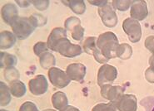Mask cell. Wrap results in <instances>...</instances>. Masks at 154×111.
<instances>
[{
  "mask_svg": "<svg viewBox=\"0 0 154 111\" xmlns=\"http://www.w3.org/2000/svg\"><path fill=\"white\" fill-rule=\"evenodd\" d=\"M1 111H8V110H1Z\"/></svg>",
  "mask_w": 154,
  "mask_h": 111,
  "instance_id": "obj_41",
  "label": "cell"
},
{
  "mask_svg": "<svg viewBox=\"0 0 154 111\" xmlns=\"http://www.w3.org/2000/svg\"><path fill=\"white\" fill-rule=\"evenodd\" d=\"M92 111H120L118 107L115 105L114 103L110 102V103H100V104H96L94 107L92 109Z\"/></svg>",
  "mask_w": 154,
  "mask_h": 111,
  "instance_id": "obj_26",
  "label": "cell"
},
{
  "mask_svg": "<svg viewBox=\"0 0 154 111\" xmlns=\"http://www.w3.org/2000/svg\"><path fill=\"white\" fill-rule=\"evenodd\" d=\"M54 51H57L65 57L74 58L80 56L83 50L81 46L78 44H72L70 42L68 37H64L58 42Z\"/></svg>",
  "mask_w": 154,
  "mask_h": 111,
  "instance_id": "obj_3",
  "label": "cell"
},
{
  "mask_svg": "<svg viewBox=\"0 0 154 111\" xmlns=\"http://www.w3.org/2000/svg\"><path fill=\"white\" fill-rule=\"evenodd\" d=\"M86 66L82 63H72L67 66L66 73L71 80L82 81L86 75Z\"/></svg>",
  "mask_w": 154,
  "mask_h": 111,
  "instance_id": "obj_11",
  "label": "cell"
},
{
  "mask_svg": "<svg viewBox=\"0 0 154 111\" xmlns=\"http://www.w3.org/2000/svg\"><path fill=\"white\" fill-rule=\"evenodd\" d=\"M29 91L36 96L42 95L48 91V80L43 75H36L34 78L29 80Z\"/></svg>",
  "mask_w": 154,
  "mask_h": 111,
  "instance_id": "obj_8",
  "label": "cell"
},
{
  "mask_svg": "<svg viewBox=\"0 0 154 111\" xmlns=\"http://www.w3.org/2000/svg\"><path fill=\"white\" fill-rule=\"evenodd\" d=\"M36 28L30 18L19 17L12 25L13 32L17 38L24 40L28 38Z\"/></svg>",
  "mask_w": 154,
  "mask_h": 111,
  "instance_id": "obj_2",
  "label": "cell"
},
{
  "mask_svg": "<svg viewBox=\"0 0 154 111\" xmlns=\"http://www.w3.org/2000/svg\"><path fill=\"white\" fill-rule=\"evenodd\" d=\"M79 25H81V21L79 18H76V17H70L64 22V28L66 31L70 32H72V29L75 27Z\"/></svg>",
  "mask_w": 154,
  "mask_h": 111,
  "instance_id": "obj_28",
  "label": "cell"
},
{
  "mask_svg": "<svg viewBox=\"0 0 154 111\" xmlns=\"http://www.w3.org/2000/svg\"><path fill=\"white\" fill-rule=\"evenodd\" d=\"M16 3L21 7H28L31 4V1H16Z\"/></svg>",
  "mask_w": 154,
  "mask_h": 111,
  "instance_id": "obj_37",
  "label": "cell"
},
{
  "mask_svg": "<svg viewBox=\"0 0 154 111\" xmlns=\"http://www.w3.org/2000/svg\"><path fill=\"white\" fill-rule=\"evenodd\" d=\"M64 37H68L67 31L66 29L63 28H55L52 30V32L48 37V47L52 51H54V48L56 47L58 42Z\"/></svg>",
  "mask_w": 154,
  "mask_h": 111,
  "instance_id": "obj_14",
  "label": "cell"
},
{
  "mask_svg": "<svg viewBox=\"0 0 154 111\" xmlns=\"http://www.w3.org/2000/svg\"><path fill=\"white\" fill-rule=\"evenodd\" d=\"M63 4H66L71 8V10L76 14H83L86 11V5L83 0H68V1H63Z\"/></svg>",
  "mask_w": 154,
  "mask_h": 111,
  "instance_id": "obj_17",
  "label": "cell"
},
{
  "mask_svg": "<svg viewBox=\"0 0 154 111\" xmlns=\"http://www.w3.org/2000/svg\"><path fill=\"white\" fill-rule=\"evenodd\" d=\"M61 111H80L78 108L72 106V105H68L67 107L65 108L64 110H63Z\"/></svg>",
  "mask_w": 154,
  "mask_h": 111,
  "instance_id": "obj_38",
  "label": "cell"
},
{
  "mask_svg": "<svg viewBox=\"0 0 154 111\" xmlns=\"http://www.w3.org/2000/svg\"><path fill=\"white\" fill-rule=\"evenodd\" d=\"M97 12L104 26L108 28H114L118 24V16L112 4L108 3L103 7H98Z\"/></svg>",
  "mask_w": 154,
  "mask_h": 111,
  "instance_id": "obj_7",
  "label": "cell"
},
{
  "mask_svg": "<svg viewBox=\"0 0 154 111\" xmlns=\"http://www.w3.org/2000/svg\"><path fill=\"white\" fill-rule=\"evenodd\" d=\"M145 77L148 82L154 83V70L149 67L145 72Z\"/></svg>",
  "mask_w": 154,
  "mask_h": 111,
  "instance_id": "obj_35",
  "label": "cell"
},
{
  "mask_svg": "<svg viewBox=\"0 0 154 111\" xmlns=\"http://www.w3.org/2000/svg\"><path fill=\"white\" fill-rule=\"evenodd\" d=\"M149 65H150L151 68L154 70V54L152 55V57L149 59Z\"/></svg>",
  "mask_w": 154,
  "mask_h": 111,
  "instance_id": "obj_39",
  "label": "cell"
},
{
  "mask_svg": "<svg viewBox=\"0 0 154 111\" xmlns=\"http://www.w3.org/2000/svg\"><path fill=\"white\" fill-rule=\"evenodd\" d=\"M133 55V49L131 46H129L127 43L119 44L117 50V57H119L122 60H128L131 58Z\"/></svg>",
  "mask_w": 154,
  "mask_h": 111,
  "instance_id": "obj_23",
  "label": "cell"
},
{
  "mask_svg": "<svg viewBox=\"0 0 154 111\" xmlns=\"http://www.w3.org/2000/svg\"><path fill=\"white\" fill-rule=\"evenodd\" d=\"M11 94L16 98H21L26 94V86L20 80H16L10 84Z\"/></svg>",
  "mask_w": 154,
  "mask_h": 111,
  "instance_id": "obj_20",
  "label": "cell"
},
{
  "mask_svg": "<svg viewBox=\"0 0 154 111\" xmlns=\"http://www.w3.org/2000/svg\"><path fill=\"white\" fill-rule=\"evenodd\" d=\"M84 32H85V29L81 25H79L72 29V31L71 32V35L73 39L80 42V41H82L84 37Z\"/></svg>",
  "mask_w": 154,
  "mask_h": 111,
  "instance_id": "obj_30",
  "label": "cell"
},
{
  "mask_svg": "<svg viewBox=\"0 0 154 111\" xmlns=\"http://www.w3.org/2000/svg\"><path fill=\"white\" fill-rule=\"evenodd\" d=\"M119 46L118 39L113 32H107L99 35L97 39V47L101 53L108 60L117 57V50Z\"/></svg>",
  "mask_w": 154,
  "mask_h": 111,
  "instance_id": "obj_1",
  "label": "cell"
},
{
  "mask_svg": "<svg viewBox=\"0 0 154 111\" xmlns=\"http://www.w3.org/2000/svg\"><path fill=\"white\" fill-rule=\"evenodd\" d=\"M88 3L91 4H93V5H95V6H97L98 7H102L105 6L106 4H108V1H106V0H103V1H88Z\"/></svg>",
  "mask_w": 154,
  "mask_h": 111,
  "instance_id": "obj_36",
  "label": "cell"
},
{
  "mask_svg": "<svg viewBox=\"0 0 154 111\" xmlns=\"http://www.w3.org/2000/svg\"><path fill=\"white\" fill-rule=\"evenodd\" d=\"M125 87L120 86H112L105 85L101 87V95L103 97L104 99L108 100L110 102L115 103L118 99L124 95Z\"/></svg>",
  "mask_w": 154,
  "mask_h": 111,
  "instance_id": "obj_9",
  "label": "cell"
},
{
  "mask_svg": "<svg viewBox=\"0 0 154 111\" xmlns=\"http://www.w3.org/2000/svg\"><path fill=\"white\" fill-rule=\"evenodd\" d=\"M29 18H31V20L33 22V24L35 25L36 28H39V27H43L46 25L47 18L43 16V15L40 14V13H33Z\"/></svg>",
  "mask_w": 154,
  "mask_h": 111,
  "instance_id": "obj_27",
  "label": "cell"
},
{
  "mask_svg": "<svg viewBox=\"0 0 154 111\" xmlns=\"http://www.w3.org/2000/svg\"><path fill=\"white\" fill-rule=\"evenodd\" d=\"M17 37L14 32L3 31L0 34V48L1 50L10 49L14 46Z\"/></svg>",
  "mask_w": 154,
  "mask_h": 111,
  "instance_id": "obj_15",
  "label": "cell"
},
{
  "mask_svg": "<svg viewBox=\"0 0 154 111\" xmlns=\"http://www.w3.org/2000/svg\"><path fill=\"white\" fill-rule=\"evenodd\" d=\"M33 51L36 56L40 57L43 53L49 51V48L48 47L47 42H37L34 47H33Z\"/></svg>",
  "mask_w": 154,
  "mask_h": 111,
  "instance_id": "obj_29",
  "label": "cell"
},
{
  "mask_svg": "<svg viewBox=\"0 0 154 111\" xmlns=\"http://www.w3.org/2000/svg\"><path fill=\"white\" fill-rule=\"evenodd\" d=\"M123 31L128 37L130 42H138L142 37V27L139 22L132 18H126L122 22Z\"/></svg>",
  "mask_w": 154,
  "mask_h": 111,
  "instance_id": "obj_4",
  "label": "cell"
},
{
  "mask_svg": "<svg viewBox=\"0 0 154 111\" xmlns=\"http://www.w3.org/2000/svg\"><path fill=\"white\" fill-rule=\"evenodd\" d=\"M18 59L14 55L6 53L4 51H2L0 54V67L1 68H8L11 66H14L17 65Z\"/></svg>",
  "mask_w": 154,
  "mask_h": 111,
  "instance_id": "obj_18",
  "label": "cell"
},
{
  "mask_svg": "<svg viewBox=\"0 0 154 111\" xmlns=\"http://www.w3.org/2000/svg\"><path fill=\"white\" fill-rule=\"evenodd\" d=\"M39 63L43 69H50L56 64V58L53 54L48 51L39 57Z\"/></svg>",
  "mask_w": 154,
  "mask_h": 111,
  "instance_id": "obj_22",
  "label": "cell"
},
{
  "mask_svg": "<svg viewBox=\"0 0 154 111\" xmlns=\"http://www.w3.org/2000/svg\"><path fill=\"white\" fill-rule=\"evenodd\" d=\"M43 111H55L54 110H52V109H48V110H44Z\"/></svg>",
  "mask_w": 154,
  "mask_h": 111,
  "instance_id": "obj_40",
  "label": "cell"
},
{
  "mask_svg": "<svg viewBox=\"0 0 154 111\" xmlns=\"http://www.w3.org/2000/svg\"><path fill=\"white\" fill-rule=\"evenodd\" d=\"M1 15L4 22L11 27L14 23V22L19 18L18 8L16 7V5L13 4H4L1 9Z\"/></svg>",
  "mask_w": 154,
  "mask_h": 111,
  "instance_id": "obj_13",
  "label": "cell"
},
{
  "mask_svg": "<svg viewBox=\"0 0 154 111\" xmlns=\"http://www.w3.org/2000/svg\"><path fill=\"white\" fill-rule=\"evenodd\" d=\"M52 104L54 109L61 111L68 105V100L66 94L62 91H57L52 95Z\"/></svg>",
  "mask_w": 154,
  "mask_h": 111,
  "instance_id": "obj_16",
  "label": "cell"
},
{
  "mask_svg": "<svg viewBox=\"0 0 154 111\" xmlns=\"http://www.w3.org/2000/svg\"><path fill=\"white\" fill-rule=\"evenodd\" d=\"M4 76L6 80H8V82L11 84L16 80H18L19 77H20V74L14 66H11V67H8L4 70Z\"/></svg>",
  "mask_w": 154,
  "mask_h": 111,
  "instance_id": "obj_24",
  "label": "cell"
},
{
  "mask_svg": "<svg viewBox=\"0 0 154 111\" xmlns=\"http://www.w3.org/2000/svg\"><path fill=\"white\" fill-rule=\"evenodd\" d=\"M118 70L111 65L104 64L98 69L97 72V85L102 87L105 85H109L117 79Z\"/></svg>",
  "mask_w": 154,
  "mask_h": 111,
  "instance_id": "obj_5",
  "label": "cell"
},
{
  "mask_svg": "<svg viewBox=\"0 0 154 111\" xmlns=\"http://www.w3.org/2000/svg\"><path fill=\"white\" fill-rule=\"evenodd\" d=\"M97 37H88L83 42L82 50L84 52H86L88 55L93 56L94 53L98 49L97 47Z\"/></svg>",
  "mask_w": 154,
  "mask_h": 111,
  "instance_id": "obj_21",
  "label": "cell"
},
{
  "mask_svg": "<svg viewBox=\"0 0 154 111\" xmlns=\"http://www.w3.org/2000/svg\"><path fill=\"white\" fill-rule=\"evenodd\" d=\"M148 9L147 3L144 0H135L131 6L130 15L133 19L137 21H143L147 17Z\"/></svg>",
  "mask_w": 154,
  "mask_h": 111,
  "instance_id": "obj_10",
  "label": "cell"
},
{
  "mask_svg": "<svg viewBox=\"0 0 154 111\" xmlns=\"http://www.w3.org/2000/svg\"><path fill=\"white\" fill-rule=\"evenodd\" d=\"M133 4V0H114L112 2L113 7L121 12L128 10Z\"/></svg>",
  "mask_w": 154,
  "mask_h": 111,
  "instance_id": "obj_25",
  "label": "cell"
},
{
  "mask_svg": "<svg viewBox=\"0 0 154 111\" xmlns=\"http://www.w3.org/2000/svg\"><path fill=\"white\" fill-rule=\"evenodd\" d=\"M120 111H137V97L131 94L123 95L114 103Z\"/></svg>",
  "mask_w": 154,
  "mask_h": 111,
  "instance_id": "obj_12",
  "label": "cell"
},
{
  "mask_svg": "<svg viewBox=\"0 0 154 111\" xmlns=\"http://www.w3.org/2000/svg\"><path fill=\"white\" fill-rule=\"evenodd\" d=\"M11 91L9 87L3 81L0 82V104L1 106H7L11 101Z\"/></svg>",
  "mask_w": 154,
  "mask_h": 111,
  "instance_id": "obj_19",
  "label": "cell"
},
{
  "mask_svg": "<svg viewBox=\"0 0 154 111\" xmlns=\"http://www.w3.org/2000/svg\"><path fill=\"white\" fill-rule=\"evenodd\" d=\"M19 111H39L36 106V104L31 101H26L21 104L19 108Z\"/></svg>",
  "mask_w": 154,
  "mask_h": 111,
  "instance_id": "obj_32",
  "label": "cell"
},
{
  "mask_svg": "<svg viewBox=\"0 0 154 111\" xmlns=\"http://www.w3.org/2000/svg\"><path fill=\"white\" fill-rule=\"evenodd\" d=\"M48 78L53 86L58 89L65 88L71 82L67 73L57 67H52L48 70Z\"/></svg>",
  "mask_w": 154,
  "mask_h": 111,
  "instance_id": "obj_6",
  "label": "cell"
},
{
  "mask_svg": "<svg viewBox=\"0 0 154 111\" xmlns=\"http://www.w3.org/2000/svg\"><path fill=\"white\" fill-rule=\"evenodd\" d=\"M145 47L152 53L154 54V36H149L146 38Z\"/></svg>",
  "mask_w": 154,
  "mask_h": 111,
  "instance_id": "obj_34",
  "label": "cell"
},
{
  "mask_svg": "<svg viewBox=\"0 0 154 111\" xmlns=\"http://www.w3.org/2000/svg\"><path fill=\"white\" fill-rule=\"evenodd\" d=\"M141 105L145 108V111H154V95L144 98L141 101Z\"/></svg>",
  "mask_w": 154,
  "mask_h": 111,
  "instance_id": "obj_31",
  "label": "cell"
},
{
  "mask_svg": "<svg viewBox=\"0 0 154 111\" xmlns=\"http://www.w3.org/2000/svg\"><path fill=\"white\" fill-rule=\"evenodd\" d=\"M33 6L36 7L38 10L44 11L49 6V1L48 0H42V1H31Z\"/></svg>",
  "mask_w": 154,
  "mask_h": 111,
  "instance_id": "obj_33",
  "label": "cell"
}]
</instances>
